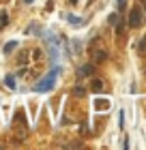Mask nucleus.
<instances>
[{
  "instance_id": "0eeeda50",
  "label": "nucleus",
  "mask_w": 146,
  "mask_h": 150,
  "mask_svg": "<svg viewBox=\"0 0 146 150\" xmlns=\"http://www.w3.org/2000/svg\"><path fill=\"white\" fill-rule=\"evenodd\" d=\"M67 22L73 24V26H82V24H84V19H80V17H75V15H71V13H69V15H67Z\"/></svg>"
},
{
  "instance_id": "6e6552de",
  "label": "nucleus",
  "mask_w": 146,
  "mask_h": 150,
  "mask_svg": "<svg viewBox=\"0 0 146 150\" xmlns=\"http://www.w3.org/2000/svg\"><path fill=\"white\" fill-rule=\"evenodd\" d=\"M15 47H17V41H9V43L4 45V50H2V52H4V54H11L13 50H15Z\"/></svg>"
},
{
  "instance_id": "dca6fc26",
  "label": "nucleus",
  "mask_w": 146,
  "mask_h": 150,
  "mask_svg": "<svg viewBox=\"0 0 146 150\" xmlns=\"http://www.w3.org/2000/svg\"><path fill=\"white\" fill-rule=\"evenodd\" d=\"M118 4H120V6H122V4H125V0H118Z\"/></svg>"
},
{
  "instance_id": "f03ea898",
  "label": "nucleus",
  "mask_w": 146,
  "mask_h": 150,
  "mask_svg": "<svg viewBox=\"0 0 146 150\" xmlns=\"http://www.w3.org/2000/svg\"><path fill=\"white\" fill-rule=\"evenodd\" d=\"M144 17H142V6H133L129 13V26L131 28H137V26H142Z\"/></svg>"
},
{
  "instance_id": "4468645a",
  "label": "nucleus",
  "mask_w": 146,
  "mask_h": 150,
  "mask_svg": "<svg viewBox=\"0 0 146 150\" xmlns=\"http://www.w3.org/2000/svg\"><path fill=\"white\" fill-rule=\"evenodd\" d=\"M140 50H142V52H146V37L142 39V43H140Z\"/></svg>"
},
{
  "instance_id": "20e7f679",
  "label": "nucleus",
  "mask_w": 146,
  "mask_h": 150,
  "mask_svg": "<svg viewBox=\"0 0 146 150\" xmlns=\"http://www.w3.org/2000/svg\"><path fill=\"white\" fill-rule=\"evenodd\" d=\"M37 30H39V24L37 22H30L28 26H26V35H39Z\"/></svg>"
},
{
  "instance_id": "f257e3e1",
  "label": "nucleus",
  "mask_w": 146,
  "mask_h": 150,
  "mask_svg": "<svg viewBox=\"0 0 146 150\" xmlns=\"http://www.w3.org/2000/svg\"><path fill=\"white\" fill-rule=\"evenodd\" d=\"M58 73H60V69H52L43 79H39V84L34 86V90H37V92H50L52 88L56 86V77H58Z\"/></svg>"
},
{
  "instance_id": "39448f33",
  "label": "nucleus",
  "mask_w": 146,
  "mask_h": 150,
  "mask_svg": "<svg viewBox=\"0 0 146 150\" xmlns=\"http://www.w3.org/2000/svg\"><path fill=\"white\" fill-rule=\"evenodd\" d=\"M90 73H93V64H84V67H82V69L78 71L80 77H86V75H90Z\"/></svg>"
},
{
  "instance_id": "2eb2a0df",
  "label": "nucleus",
  "mask_w": 146,
  "mask_h": 150,
  "mask_svg": "<svg viewBox=\"0 0 146 150\" xmlns=\"http://www.w3.org/2000/svg\"><path fill=\"white\" fill-rule=\"evenodd\" d=\"M6 22H9V19H6V13H2V17H0V24H2V26H4Z\"/></svg>"
},
{
  "instance_id": "9d476101",
  "label": "nucleus",
  "mask_w": 146,
  "mask_h": 150,
  "mask_svg": "<svg viewBox=\"0 0 146 150\" xmlns=\"http://www.w3.org/2000/svg\"><path fill=\"white\" fill-rule=\"evenodd\" d=\"M84 92H86V90H84V88H80V86H78V88H75V90H73V94H78V97H82V94H84Z\"/></svg>"
},
{
  "instance_id": "ddd939ff",
  "label": "nucleus",
  "mask_w": 146,
  "mask_h": 150,
  "mask_svg": "<svg viewBox=\"0 0 146 150\" xmlns=\"http://www.w3.org/2000/svg\"><path fill=\"white\" fill-rule=\"evenodd\" d=\"M118 116H120V118H118V125H120V127H122V125H125V112H120V114H118Z\"/></svg>"
},
{
  "instance_id": "a211bd4d",
  "label": "nucleus",
  "mask_w": 146,
  "mask_h": 150,
  "mask_svg": "<svg viewBox=\"0 0 146 150\" xmlns=\"http://www.w3.org/2000/svg\"><path fill=\"white\" fill-rule=\"evenodd\" d=\"M24 2H28V4H30V2H32V0H24Z\"/></svg>"
},
{
  "instance_id": "9b49d317",
  "label": "nucleus",
  "mask_w": 146,
  "mask_h": 150,
  "mask_svg": "<svg viewBox=\"0 0 146 150\" xmlns=\"http://www.w3.org/2000/svg\"><path fill=\"white\" fill-rule=\"evenodd\" d=\"M95 58H97V60H105V52H99V54H95Z\"/></svg>"
},
{
  "instance_id": "1a4fd4ad",
  "label": "nucleus",
  "mask_w": 146,
  "mask_h": 150,
  "mask_svg": "<svg viewBox=\"0 0 146 150\" xmlns=\"http://www.w3.org/2000/svg\"><path fill=\"white\" fill-rule=\"evenodd\" d=\"M90 88H93L95 92H101V90H103V81H101V79H95V81H93V86H90Z\"/></svg>"
},
{
  "instance_id": "6ab92c4d",
  "label": "nucleus",
  "mask_w": 146,
  "mask_h": 150,
  "mask_svg": "<svg viewBox=\"0 0 146 150\" xmlns=\"http://www.w3.org/2000/svg\"><path fill=\"white\" fill-rule=\"evenodd\" d=\"M144 11H146V0H144Z\"/></svg>"
},
{
  "instance_id": "f8f14e48",
  "label": "nucleus",
  "mask_w": 146,
  "mask_h": 150,
  "mask_svg": "<svg viewBox=\"0 0 146 150\" xmlns=\"http://www.w3.org/2000/svg\"><path fill=\"white\" fill-rule=\"evenodd\" d=\"M118 22V15H116V13H112V15H110V24H116Z\"/></svg>"
},
{
  "instance_id": "f3484780",
  "label": "nucleus",
  "mask_w": 146,
  "mask_h": 150,
  "mask_svg": "<svg viewBox=\"0 0 146 150\" xmlns=\"http://www.w3.org/2000/svg\"><path fill=\"white\" fill-rule=\"evenodd\" d=\"M71 4H78V0H71Z\"/></svg>"
},
{
  "instance_id": "423d86ee",
  "label": "nucleus",
  "mask_w": 146,
  "mask_h": 150,
  "mask_svg": "<svg viewBox=\"0 0 146 150\" xmlns=\"http://www.w3.org/2000/svg\"><path fill=\"white\" fill-rule=\"evenodd\" d=\"M4 86L6 88H11V90H15V77H13V75H6V77H4Z\"/></svg>"
},
{
  "instance_id": "7ed1b4c3",
  "label": "nucleus",
  "mask_w": 146,
  "mask_h": 150,
  "mask_svg": "<svg viewBox=\"0 0 146 150\" xmlns=\"http://www.w3.org/2000/svg\"><path fill=\"white\" fill-rule=\"evenodd\" d=\"M95 110H97V112H105V110H110L108 99H97V101H95Z\"/></svg>"
}]
</instances>
